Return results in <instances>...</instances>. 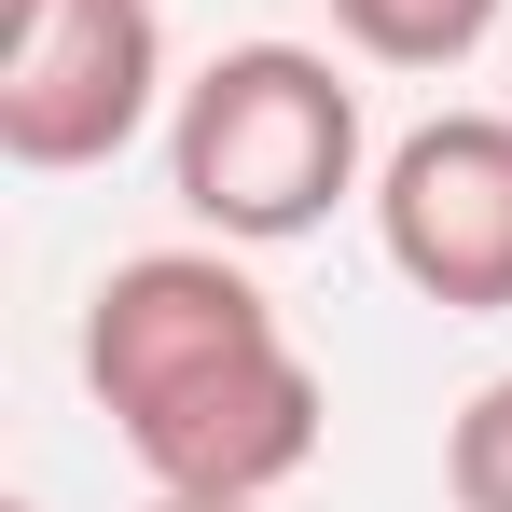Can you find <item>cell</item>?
Listing matches in <instances>:
<instances>
[{
    "mask_svg": "<svg viewBox=\"0 0 512 512\" xmlns=\"http://www.w3.org/2000/svg\"><path fill=\"white\" fill-rule=\"evenodd\" d=\"M84 388L125 457L180 499H277L319 457V374L236 250H139L84 305Z\"/></svg>",
    "mask_w": 512,
    "mask_h": 512,
    "instance_id": "6da1fadb",
    "label": "cell"
},
{
    "mask_svg": "<svg viewBox=\"0 0 512 512\" xmlns=\"http://www.w3.org/2000/svg\"><path fill=\"white\" fill-rule=\"evenodd\" d=\"M167 180L222 250H291L360 194V84L305 42H236L180 84Z\"/></svg>",
    "mask_w": 512,
    "mask_h": 512,
    "instance_id": "7a4b0ae2",
    "label": "cell"
},
{
    "mask_svg": "<svg viewBox=\"0 0 512 512\" xmlns=\"http://www.w3.org/2000/svg\"><path fill=\"white\" fill-rule=\"evenodd\" d=\"M167 97V14L153 0H56L0 42V153L28 180L111 167Z\"/></svg>",
    "mask_w": 512,
    "mask_h": 512,
    "instance_id": "3957f363",
    "label": "cell"
},
{
    "mask_svg": "<svg viewBox=\"0 0 512 512\" xmlns=\"http://www.w3.org/2000/svg\"><path fill=\"white\" fill-rule=\"evenodd\" d=\"M374 250L443 319L512 305V111H443L374 167Z\"/></svg>",
    "mask_w": 512,
    "mask_h": 512,
    "instance_id": "277c9868",
    "label": "cell"
},
{
    "mask_svg": "<svg viewBox=\"0 0 512 512\" xmlns=\"http://www.w3.org/2000/svg\"><path fill=\"white\" fill-rule=\"evenodd\" d=\"M333 28L374 70H457V56H485L499 0H333Z\"/></svg>",
    "mask_w": 512,
    "mask_h": 512,
    "instance_id": "5b68a950",
    "label": "cell"
},
{
    "mask_svg": "<svg viewBox=\"0 0 512 512\" xmlns=\"http://www.w3.org/2000/svg\"><path fill=\"white\" fill-rule=\"evenodd\" d=\"M443 499L457 512H512V374H485L457 429H443Z\"/></svg>",
    "mask_w": 512,
    "mask_h": 512,
    "instance_id": "8992f818",
    "label": "cell"
},
{
    "mask_svg": "<svg viewBox=\"0 0 512 512\" xmlns=\"http://www.w3.org/2000/svg\"><path fill=\"white\" fill-rule=\"evenodd\" d=\"M153 512H263V499H180V485H153Z\"/></svg>",
    "mask_w": 512,
    "mask_h": 512,
    "instance_id": "52a82bcc",
    "label": "cell"
},
{
    "mask_svg": "<svg viewBox=\"0 0 512 512\" xmlns=\"http://www.w3.org/2000/svg\"><path fill=\"white\" fill-rule=\"evenodd\" d=\"M28 14H56V0H0V42H14V28H28Z\"/></svg>",
    "mask_w": 512,
    "mask_h": 512,
    "instance_id": "ba28073f",
    "label": "cell"
}]
</instances>
